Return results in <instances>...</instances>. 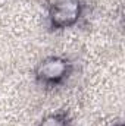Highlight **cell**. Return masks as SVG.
I'll use <instances>...</instances> for the list:
<instances>
[{
  "instance_id": "cell-1",
  "label": "cell",
  "mask_w": 125,
  "mask_h": 126,
  "mask_svg": "<svg viewBox=\"0 0 125 126\" xmlns=\"http://www.w3.org/2000/svg\"><path fill=\"white\" fill-rule=\"evenodd\" d=\"M81 13L78 0H63L56 3L50 10V22L56 28H65L75 24Z\"/></svg>"
},
{
  "instance_id": "cell-3",
  "label": "cell",
  "mask_w": 125,
  "mask_h": 126,
  "mask_svg": "<svg viewBox=\"0 0 125 126\" xmlns=\"http://www.w3.org/2000/svg\"><path fill=\"white\" fill-rule=\"evenodd\" d=\"M40 126H65V123L59 116H49L41 122Z\"/></svg>"
},
{
  "instance_id": "cell-2",
  "label": "cell",
  "mask_w": 125,
  "mask_h": 126,
  "mask_svg": "<svg viewBox=\"0 0 125 126\" xmlns=\"http://www.w3.org/2000/svg\"><path fill=\"white\" fill-rule=\"evenodd\" d=\"M68 72V63L61 57H50L40 64L38 78L43 82H58L61 81Z\"/></svg>"
}]
</instances>
